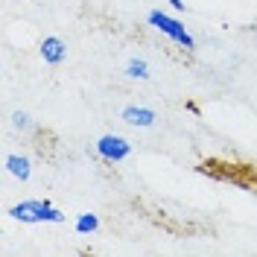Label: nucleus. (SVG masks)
Here are the masks:
<instances>
[{
    "label": "nucleus",
    "instance_id": "f257e3e1",
    "mask_svg": "<svg viewBox=\"0 0 257 257\" xmlns=\"http://www.w3.org/2000/svg\"><path fill=\"white\" fill-rule=\"evenodd\" d=\"M9 216L18 219V222H27V225H35V222H64V213L59 208H53L47 199H24L9 208Z\"/></svg>",
    "mask_w": 257,
    "mask_h": 257
},
{
    "label": "nucleus",
    "instance_id": "f03ea898",
    "mask_svg": "<svg viewBox=\"0 0 257 257\" xmlns=\"http://www.w3.org/2000/svg\"><path fill=\"white\" fill-rule=\"evenodd\" d=\"M146 21H149V27H155L161 35L173 38V41H176V44H181L184 50H196V41H193V35L184 30V24H181L178 18L167 15V12H161V9H152V12L146 15Z\"/></svg>",
    "mask_w": 257,
    "mask_h": 257
},
{
    "label": "nucleus",
    "instance_id": "7ed1b4c3",
    "mask_svg": "<svg viewBox=\"0 0 257 257\" xmlns=\"http://www.w3.org/2000/svg\"><path fill=\"white\" fill-rule=\"evenodd\" d=\"M128 152H132V144H128L123 135H102V138L96 141V155L102 161H108V164L126 161Z\"/></svg>",
    "mask_w": 257,
    "mask_h": 257
},
{
    "label": "nucleus",
    "instance_id": "20e7f679",
    "mask_svg": "<svg viewBox=\"0 0 257 257\" xmlns=\"http://www.w3.org/2000/svg\"><path fill=\"white\" fill-rule=\"evenodd\" d=\"M64 56H67V44H64L59 35H47L41 41V59L47 64H62Z\"/></svg>",
    "mask_w": 257,
    "mask_h": 257
},
{
    "label": "nucleus",
    "instance_id": "39448f33",
    "mask_svg": "<svg viewBox=\"0 0 257 257\" xmlns=\"http://www.w3.org/2000/svg\"><path fill=\"white\" fill-rule=\"evenodd\" d=\"M155 120L158 117H155L152 108H144V105H128V108H123V123H128V126H135V128H149Z\"/></svg>",
    "mask_w": 257,
    "mask_h": 257
},
{
    "label": "nucleus",
    "instance_id": "423d86ee",
    "mask_svg": "<svg viewBox=\"0 0 257 257\" xmlns=\"http://www.w3.org/2000/svg\"><path fill=\"white\" fill-rule=\"evenodd\" d=\"M6 170H9V176H15L18 181H27L32 176V164L27 155H6Z\"/></svg>",
    "mask_w": 257,
    "mask_h": 257
},
{
    "label": "nucleus",
    "instance_id": "0eeeda50",
    "mask_svg": "<svg viewBox=\"0 0 257 257\" xmlns=\"http://www.w3.org/2000/svg\"><path fill=\"white\" fill-rule=\"evenodd\" d=\"M96 228H99V216L96 213H79L76 216V231L79 234H94Z\"/></svg>",
    "mask_w": 257,
    "mask_h": 257
},
{
    "label": "nucleus",
    "instance_id": "6e6552de",
    "mask_svg": "<svg viewBox=\"0 0 257 257\" xmlns=\"http://www.w3.org/2000/svg\"><path fill=\"white\" fill-rule=\"evenodd\" d=\"M126 73L132 79H149V64H146L144 59H132V62L126 64Z\"/></svg>",
    "mask_w": 257,
    "mask_h": 257
},
{
    "label": "nucleus",
    "instance_id": "1a4fd4ad",
    "mask_svg": "<svg viewBox=\"0 0 257 257\" xmlns=\"http://www.w3.org/2000/svg\"><path fill=\"white\" fill-rule=\"evenodd\" d=\"M12 128H18V132H27V128H30V114L15 111V114H12Z\"/></svg>",
    "mask_w": 257,
    "mask_h": 257
},
{
    "label": "nucleus",
    "instance_id": "9d476101",
    "mask_svg": "<svg viewBox=\"0 0 257 257\" xmlns=\"http://www.w3.org/2000/svg\"><path fill=\"white\" fill-rule=\"evenodd\" d=\"M167 3H170V6H173L176 12H181V9H184V3H181V0H167Z\"/></svg>",
    "mask_w": 257,
    "mask_h": 257
}]
</instances>
